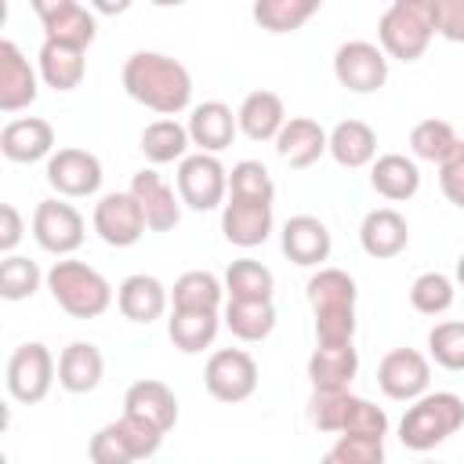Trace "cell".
Listing matches in <instances>:
<instances>
[{
	"label": "cell",
	"mask_w": 464,
	"mask_h": 464,
	"mask_svg": "<svg viewBox=\"0 0 464 464\" xmlns=\"http://www.w3.org/2000/svg\"><path fill=\"white\" fill-rule=\"evenodd\" d=\"M257 362L243 348H218L203 366V384L218 402H246L257 392Z\"/></svg>",
	"instance_id": "12"
},
{
	"label": "cell",
	"mask_w": 464,
	"mask_h": 464,
	"mask_svg": "<svg viewBox=\"0 0 464 464\" xmlns=\"http://www.w3.org/2000/svg\"><path fill=\"white\" fill-rule=\"evenodd\" d=\"M460 428H464V399L457 392H428L406 406L399 420V442L413 453H428Z\"/></svg>",
	"instance_id": "5"
},
{
	"label": "cell",
	"mask_w": 464,
	"mask_h": 464,
	"mask_svg": "<svg viewBox=\"0 0 464 464\" xmlns=\"http://www.w3.org/2000/svg\"><path fill=\"white\" fill-rule=\"evenodd\" d=\"M457 283H460V286H464V254H460V257H457Z\"/></svg>",
	"instance_id": "48"
},
{
	"label": "cell",
	"mask_w": 464,
	"mask_h": 464,
	"mask_svg": "<svg viewBox=\"0 0 464 464\" xmlns=\"http://www.w3.org/2000/svg\"><path fill=\"white\" fill-rule=\"evenodd\" d=\"M319 11V0H257L250 7L254 22L265 29V33H294L301 29L312 14Z\"/></svg>",
	"instance_id": "38"
},
{
	"label": "cell",
	"mask_w": 464,
	"mask_h": 464,
	"mask_svg": "<svg viewBox=\"0 0 464 464\" xmlns=\"http://www.w3.org/2000/svg\"><path fill=\"white\" fill-rule=\"evenodd\" d=\"M428 359L450 373H464V323L460 319H446V323L431 326Z\"/></svg>",
	"instance_id": "43"
},
{
	"label": "cell",
	"mask_w": 464,
	"mask_h": 464,
	"mask_svg": "<svg viewBox=\"0 0 464 464\" xmlns=\"http://www.w3.org/2000/svg\"><path fill=\"white\" fill-rule=\"evenodd\" d=\"M188 127L178 123V120H152L145 123L141 130V156L152 163V167H163V163H181L188 156Z\"/></svg>",
	"instance_id": "35"
},
{
	"label": "cell",
	"mask_w": 464,
	"mask_h": 464,
	"mask_svg": "<svg viewBox=\"0 0 464 464\" xmlns=\"http://www.w3.org/2000/svg\"><path fill=\"white\" fill-rule=\"evenodd\" d=\"M279 246H283V254L294 265H301V268H323V261L334 250V239H330V228L315 214H294L283 225V232H279Z\"/></svg>",
	"instance_id": "20"
},
{
	"label": "cell",
	"mask_w": 464,
	"mask_h": 464,
	"mask_svg": "<svg viewBox=\"0 0 464 464\" xmlns=\"http://www.w3.org/2000/svg\"><path fill=\"white\" fill-rule=\"evenodd\" d=\"M334 80L352 94H373L388 83V54L370 40H344L334 51Z\"/></svg>",
	"instance_id": "11"
},
{
	"label": "cell",
	"mask_w": 464,
	"mask_h": 464,
	"mask_svg": "<svg viewBox=\"0 0 464 464\" xmlns=\"http://www.w3.org/2000/svg\"><path fill=\"white\" fill-rule=\"evenodd\" d=\"M174 185H178L181 207L207 214V210L225 207L228 199V167L210 152H188L178 163Z\"/></svg>",
	"instance_id": "9"
},
{
	"label": "cell",
	"mask_w": 464,
	"mask_h": 464,
	"mask_svg": "<svg viewBox=\"0 0 464 464\" xmlns=\"http://www.w3.org/2000/svg\"><path fill=\"white\" fill-rule=\"evenodd\" d=\"M105 377V355L94 341H69L58 355V384L69 395H87Z\"/></svg>",
	"instance_id": "27"
},
{
	"label": "cell",
	"mask_w": 464,
	"mask_h": 464,
	"mask_svg": "<svg viewBox=\"0 0 464 464\" xmlns=\"http://www.w3.org/2000/svg\"><path fill=\"white\" fill-rule=\"evenodd\" d=\"M0 152L11 163H40L54 156V127L44 116L7 120L0 130Z\"/></svg>",
	"instance_id": "21"
},
{
	"label": "cell",
	"mask_w": 464,
	"mask_h": 464,
	"mask_svg": "<svg viewBox=\"0 0 464 464\" xmlns=\"http://www.w3.org/2000/svg\"><path fill=\"white\" fill-rule=\"evenodd\" d=\"M22 236H25V225H22L18 207L14 203H0V254L11 257L14 246L22 243Z\"/></svg>",
	"instance_id": "46"
},
{
	"label": "cell",
	"mask_w": 464,
	"mask_h": 464,
	"mask_svg": "<svg viewBox=\"0 0 464 464\" xmlns=\"http://www.w3.org/2000/svg\"><path fill=\"white\" fill-rule=\"evenodd\" d=\"M337 167H348V170H359V167H370L377 160V134L370 123L362 120H341L330 127V149Z\"/></svg>",
	"instance_id": "32"
},
{
	"label": "cell",
	"mask_w": 464,
	"mask_h": 464,
	"mask_svg": "<svg viewBox=\"0 0 464 464\" xmlns=\"http://www.w3.org/2000/svg\"><path fill=\"white\" fill-rule=\"evenodd\" d=\"M435 33H439V4L435 0H395L384 7L381 22H377L381 51L406 65L424 58Z\"/></svg>",
	"instance_id": "3"
},
{
	"label": "cell",
	"mask_w": 464,
	"mask_h": 464,
	"mask_svg": "<svg viewBox=\"0 0 464 464\" xmlns=\"http://www.w3.org/2000/svg\"><path fill=\"white\" fill-rule=\"evenodd\" d=\"M330 149V130H323L319 120L312 116H290L286 127L276 138V152L286 167L304 170L312 163H319V156Z\"/></svg>",
	"instance_id": "23"
},
{
	"label": "cell",
	"mask_w": 464,
	"mask_h": 464,
	"mask_svg": "<svg viewBox=\"0 0 464 464\" xmlns=\"http://www.w3.org/2000/svg\"><path fill=\"white\" fill-rule=\"evenodd\" d=\"M167 304H170V290L149 272H134L116 286V308L130 323L149 326L167 312Z\"/></svg>",
	"instance_id": "25"
},
{
	"label": "cell",
	"mask_w": 464,
	"mask_h": 464,
	"mask_svg": "<svg viewBox=\"0 0 464 464\" xmlns=\"http://www.w3.org/2000/svg\"><path fill=\"white\" fill-rule=\"evenodd\" d=\"M163 446V431L152 428L149 420H138L130 413H120L116 420L102 424L91 442H87V457L91 464H138L145 457H152Z\"/></svg>",
	"instance_id": "7"
},
{
	"label": "cell",
	"mask_w": 464,
	"mask_h": 464,
	"mask_svg": "<svg viewBox=\"0 0 464 464\" xmlns=\"http://www.w3.org/2000/svg\"><path fill=\"white\" fill-rule=\"evenodd\" d=\"M120 80L123 91L138 105L160 112V120H174L192 105V72L163 51H134L123 62Z\"/></svg>",
	"instance_id": "1"
},
{
	"label": "cell",
	"mask_w": 464,
	"mask_h": 464,
	"mask_svg": "<svg viewBox=\"0 0 464 464\" xmlns=\"http://www.w3.org/2000/svg\"><path fill=\"white\" fill-rule=\"evenodd\" d=\"M304 373H308L312 392H352V381L359 373V352L355 344H341V348L315 344Z\"/></svg>",
	"instance_id": "29"
},
{
	"label": "cell",
	"mask_w": 464,
	"mask_h": 464,
	"mask_svg": "<svg viewBox=\"0 0 464 464\" xmlns=\"http://www.w3.org/2000/svg\"><path fill=\"white\" fill-rule=\"evenodd\" d=\"M47 279V272H40V265L33 257L11 254L0 261V297L4 301H25L40 290V283Z\"/></svg>",
	"instance_id": "41"
},
{
	"label": "cell",
	"mask_w": 464,
	"mask_h": 464,
	"mask_svg": "<svg viewBox=\"0 0 464 464\" xmlns=\"http://www.w3.org/2000/svg\"><path fill=\"white\" fill-rule=\"evenodd\" d=\"M58 377V362L51 355V348L44 341H25L11 352L7 359V370H4V384H7V395L18 402V406H36L47 399L51 384Z\"/></svg>",
	"instance_id": "8"
},
{
	"label": "cell",
	"mask_w": 464,
	"mask_h": 464,
	"mask_svg": "<svg viewBox=\"0 0 464 464\" xmlns=\"http://www.w3.org/2000/svg\"><path fill=\"white\" fill-rule=\"evenodd\" d=\"M453 297H457V283L442 272H420L413 283H410V304L420 312V315H442L453 308Z\"/></svg>",
	"instance_id": "42"
},
{
	"label": "cell",
	"mask_w": 464,
	"mask_h": 464,
	"mask_svg": "<svg viewBox=\"0 0 464 464\" xmlns=\"http://www.w3.org/2000/svg\"><path fill=\"white\" fill-rule=\"evenodd\" d=\"M221 312H188V308H170L167 319V337L174 341L178 352L185 355H199L203 348L214 344L218 330H221Z\"/></svg>",
	"instance_id": "33"
},
{
	"label": "cell",
	"mask_w": 464,
	"mask_h": 464,
	"mask_svg": "<svg viewBox=\"0 0 464 464\" xmlns=\"http://www.w3.org/2000/svg\"><path fill=\"white\" fill-rule=\"evenodd\" d=\"M130 196L138 199L149 232H170L181 221V196L163 181L156 167H141L130 178Z\"/></svg>",
	"instance_id": "17"
},
{
	"label": "cell",
	"mask_w": 464,
	"mask_h": 464,
	"mask_svg": "<svg viewBox=\"0 0 464 464\" xmlns=\"http://www.w3.org/2000/svg\"><path fill=\"white\" fill-rule=\"evenodd\" d=\"M439 4V36L450 44H464V0H435Z\"/></svg>",
	"instance_id": "47"
},
{
	"label": "cell",
	"mask_w": 464,
	"mask_h": 464,
	"mask_svg": "<svg viewBox=\"0 0 464 464\" xmlns=\"http://www.w3.org/2000/svg\"><path fill=\"white\" fill-rule=\"evenodd\" d=\"M221 323L232 337L254 344L276 330V304L272 301H225Z\"/></svg>",
	"instance_id": "37"
},
{
	"label": "cell",
	"mask_w": 464,
	"mask_h": 464,
	"mask_svg": "<svg viewBox=\"0 0 464 464\" xmlns=\"http://www.w3.org/2000/svg\"><path fill=\"white\" fill-rule=\"evenodd\" d=\"M33 14L44 25V40L87 51L94 44V36H98L94 11L87 4H80V0H33Z\"/></svg>",
	"instance_id": "14"
},
{
	"label": "cell",
	"mask_w": 464,
	"mask_h": 464,
	"mask_svg": "<svg viewBox=\"0 0 464 464\" xmlns=\"http://www.w3.org/2000/svg\"><path fill=\"white\" fill-rule=\"evenodd\" d=\"M304 297L315 315V344L341 348L355 337V279L344 268H319L304 283Z\"/></svg>",
	"instance_id": "2"
},
{
	"label": "cell",
	"mask_w": 464,
	"mask_h": 464,
	"mask_svg": "<svg viewBox=\"0 0 464 464\" xmlns=\"http://www.w3.org/2000/svg\"><path fill=\"white\" fill-rule=\"evenodd\" d=\"M228 196L254 199V203H276V181L261 160H239L228 170Z\"/></svg>",
	"instance_id": "40"
},
{
	"label": "cell",
	"mask_w": 464,
	"mask_h": 464,
	"mask_svg": "<svg viewBox=\"0 0 464 464\" xmlns=\"http://www.w3.org/2000/svg\"><path fill=\"white\" fill-rule=\"evenodd\" d=\"M91 225L98 232L102 243L123 250V246H134L141 236H145V214L138 207V199L127 192H105L98 203H94V214H91Z\"/></svg>",
	"instance_id": "16"
},
{
	"label": "cell",
	"mask_w": 464,
	"mask_h": 464,
	"mask_svg": "<svg viewBox=\"0 0 464 464\" xmlns=\"http://www.w3.org/2000/svg\"><path fill=\"white\" fill-rule=\"evenodd\" d=\"M420 464H435V460H420Z\"/></svg>",
	"instance_id": "49"
},
{
	"label": "cell",
	"mask_w": 464,
	"mask_h": 464,
	"mask_svg": "<svg viewBox=\"0 0 464 464\" xmlns=\"http://www.w3.org/2000/svg\"><path fill=\"white\" fill-rule=\"evenodd\" d=\"M44 286L54 297V304L72 319H98L112 304L109 279L98 268H91L87 261H76V257H58L47 268Z\"/></svg>",
	"instance_id": "4"
},
{
	"label": "cell",
	"mask_w": 464,
	"mask_h": 464,
	"mask_svg": "<svg viewBox=\"0 0 464 464\" xmlns=\"http://www.w3.org/2000/svg\"><path fill=\"white\" fill-rule=\"evenodd\" d=\"M44 178L47 185L62 196V199H83V196H94L102 188V160L87 149H58L47 167H44Z\"/></svg>",
	"instance_id": "15"
},
{
	"label": "cell",
	"mask_w": 464,
	"mask_h": 464,
	"mask_svg": "<svg viewBox=\"0 0 464 464\" xmlns=\"http://www.w3.org/2000/svg\"><path fill=\"white\" fill-rule=\"evenodd\" d=\"M276 203H254V199H236L228 196L225 207H221V236L232 243V246H261L272 228H276Z\"/></svg>",
	"instance_id": "18"
},
{
	"label": "cell",
	"mask_w": 464,
	"mask_h": 464,
	"mask_svg": "<svg viewBox=\"0 0 464 464\" xmlns=\"http://www.w3.org/2000/svg\"><path fill=\"white\" fill-rule=\"evenodd\" d=\"M308 424L323 435H388V413L355 392H312Z\"/></svg>",
	"instance_id": "6"
},
{
	"label": "cell",
	"mask_w": 464,
	"mask_h": 464,
	"mask_svg": "<svg viewBox=\"0 0 464 464\" xmlns=\"http://www.w3.org/2000/svg\"><path fill=\"white\" fill-rule=\"evenodd\" d=\"M457 141H460V134L453 130V123H446V120H420L413 130H410V152H413V160H424V163H446L450 160V152L457 149Z\"/></svg>",
	"instance_id": "39"
},
{
	"label": "cell",
	"mask_w": 464,
	"mask_h": 464,
	"mask_svg": "<svg viewBox=\"0 0 464 464\" xmlns=\"http://www.w3.org/2000/svg\"><path fill=\"white\" fill-rule=\"evenodd\" d=\"M123 413H130L138 420H149L152 428H160L167 435L178 424V395L163 381L141 377L123 392Z\"/></svg>",
	"instance_id": "26"
},
{
	"label": "cell",
	"mask_w": 464,
	"mask_h": 464,
	"mask_svg": "<svg viewBox=\"0 0 464 464\" xmlns=\"http://www.w3.org/2000/svg\"><path fill=\"white\" fill-rule=\"evenodd\" d=\"M319 464H384V439L373 435H337Z\"/></svg>",
	"instance_id": "44"
},
{
	"label": "cell",
	"mask_w": 464,
	"mask_h": 464,
	"mask_svg": "<svg viewBox=\"0 0 464 464\" xmlns=\"http://www.w3.org/2000/svg\"><path fill=\"white\" fill-rule=\"evenodd\" d=\"M185 127H188V138H192L196 152H210V156L225 152L232 145V138L239 134V120H236V112L225 102H199V105H192Z\"/></svg>",
	"instance_id": "24"
},
{
	"label": "cell",
	"mask_w": 464,
	"mask_h": 464,
	"mask_svg": "<svg viewBox=\"0 0 464 464\" xmlns=\"http://www.w3.org/2000/svg\"><path fill=\"white\" fill-rule=\"evenodd\" d=\"M40 94V72L14 40H0V112H22Z\"/></svg>",
	"instance_id": "19"
},
{
	"label": "cell",
	"mask_w": 464,
	"mask_h": 464,
	"mask_svg": "<svg viewBox=\"0 0 464 464\" xmlns=\"http://www.w3.org/2000/svg\"><path fill=\"white\" fill-rule=\"evenodd\" d=\"M36 72L40 80L51 87V91H76L87 76V51L80 47H69V44H54V40H44L40 44V54H36Z\"/></svg>",
	"instance_id": "30"
},
{
	"label": "cell",
	"mask_w": 464,
	"mask_h": 464,
	"mask_svg": "<svg viewBox=\"0 0 464 464\" xmlns=\"http://www.w3.org/2000/svg\"><path fill=\"white\" fill-rule=\"evenodd\" d=\"M377 388L395 402H417L431 388V359L417 348H392L377 362Z\"/></svg>",
	"instance_id": "13"
},
{
	"label": "cell",
	"mask_w": 464,
	"mask_h": 464,
	"mask_svg": "<svg viewBox=\"0 0 464 464\" xmlns=\"http://www.w3.org/2000/svg\"><path fill=\"white\" fill-rule=\"evenodd\" d=\"M359 246L377 261L399 257L410 246V221L395 207H373L359 225Z\"/></svg>",
	"instance_id": "22"
},
{
	"label": "cell",
	"mask_w": 464,
	"mask_h": 464,
	"mask_svg": "<svg viewBox=\"0 0 464 464\" xmlns=\"http://www.w3.org/2000/svg\"><path fill=\"white\" fill-rule=\"evenodd\" d=\"M439 188H442V196L457 210H464V138L457 141V149L450 152V160L439 163Z\"/></svg>",
	"instance_id": "45"
},
{
	"label": "cell",
	"mask_w": 464,
	"mask_h": 464,
	"mask_svg": "<svg viewBox=\"0 0 464 464\" xmlns=\"http://www.w3.org/2000/svg\"><path fill=\"white\" fill-rule=\"evenodd\" d=\"M225 297L228 301H272L276 294V276L268 265L254 257H236L225 268Z\"/></svg>",
	"instance_id": "36"
},
{
	"label": "cell",
	"mask_w": 464,
	"mask_h": 464,
	"mask_svg": "<svg viewBox=\"0 0 464 464\" xmlns=\"http://www.w3.org/2000/svg\"><path fill=\"white\" fill-rule=\"evenodd\" d=\"M236 120H239V130L250 141H276L279 130L286 127V105L276 91H250L239 102Z\"/></svg>",
	"instance_id": "31"
},
{
	"label": "cell",
	"mask_w": 464,
	"mask_h": 464,
	"mask_svg": "<svg viewBox=\"0 0 464 464\" xmlns=\"http://www.w3.org/2000/svg\"><path fill=\"white\" fill-rule=\"evenodd\" d=\"M370 188L388 199V203H402L413 199L420 192V167L413 156L406 152H384L370 163Z\"/></svg>",
	"instance_id": "28"
},
{
	"label": "cell",
	"mask_w": 464,
	"mask_h": 464,
	"mask_svg": "<svg viewBox=\"0 0 464 464\" xmlns=\"http://www.w3.org/2000/svg\"><path fill=\"white\" fill-rule=\"evenodd\" d=\"M225 304V283L207 272V268H192L181 272L170 286V308H188V312H221Z\"/></svg>",
	"instance_id": "34"
},
{
	"label": "cell",
	"mask_w": 464,
	"mask_h": 464,
	"mask_svg": "<svg viewBox=\"0 0 464 464\" xmlns=\"http://www.w3.org/2000/svg\"><path fill=\"white\" fill-rule=\"evenodd\" d=\"M87 236V221L83 214L65 203L62 196H51V199H40L36 210H33V239L40 250L54 254V257H72L80 250Z\"/></svg>",
	"instance_id": "10"
}]
</instances>
